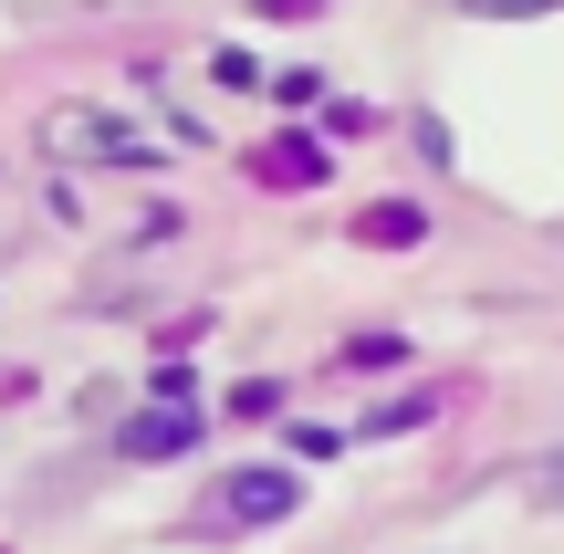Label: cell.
<instances>
[{
    "mask_svg": "<svg viewBox=\"0 0 564 554\" xmlns=\"http://www.w3.org/2000/svg\"><path fill=\"white\" fill-rule=\"evenodd\" d=\"M262 167H272V188H303V178H314V157H303V146H272Z\"/></svg>",
    "mask_w": 564,
    "mask_h": 554,
    "instance_id": "4",
    "label": "cell"
},
{
    "mask_svg": "<svg viewBox=\"0 0 564 554\" xmlns=\"http://www.w3.org/2000/svg\"><path fill=\"white\" fill-rule=\"evenodd\" d=\"M220 513L230 523H282V513H293V471H241L220 492Z\"/></svg>",
    "mask_w": 564,
    "mask_h": 554,
    "instance_id": "2",
    "label": "cell"
},
{
    "mask_svg": "<svg viewBox=\"0 0 564 554\" xmlns=\"http://www.w3.org/2000/svg\"><path fill=\"white\" fill-rule=\"evenodd\" d=\"M419 230H429L419 209H366V241H419Z\"/></svg>",
    "mask_w": 564,
    "mask_h": 554,
    "instance_id": "3",
    "label": "cell"
},
{
    "mask_svg": "<svg viewBox=\"0 0 564 554\" xmlns=\"http://www.w3.org/2000/svg\"><path fill=\"white\" fill-rule=\"evenodd\" d=\"M544 492H554V502H564V460H554V471H544Z\"/></svg>",
    "mask_w": 564,
    "mask_h": 554,
    "instance_id": "5",
    "label": "cell"
},
{
    "mask_svg": "<svg viewBox=\"0 0 564 554\" xmlns=\"http://www.w3.org/2000/svg\"><path fill=\"white\" fill-rule=\"evenodd\" d=\"M188 439H199V419H188V398H158V409H147L137 430H126V450H137V460H178Z\"/></svg>",
    "mask_w": 564,
    "mask_h": 554,
    "instance_id": "1",
    "label": "cell"
}]
</instances>
